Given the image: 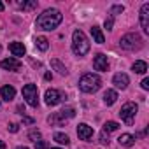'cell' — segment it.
Instances as JSON below:
<instances>
[{
	"instance_id": "6da1fadb",
	"label": "cell",
	"mask_w": 149,
	"mask_h": 149,
	"mask_svg": "<svg viewBox=\"0 0 149 149\" xmlns=\"http://www.w3.org/2000/svg\"><path fill=\"white\" fill-rule=\"evenodd\" d=\"M63 16L58 9H46L35 21V26L40 30H54L61 23Z\"/></svg>"
},
{
	"instance_id": "7a4b0ae2",
	"label": "cell",
	"mask_w": 149,
	"mask_h": 149,
	"mask_svg": "<svg viewBox=\"0 0 149 149\" xmlns=\"http://www.w3.org/2000/svg\"><path fill=\"white\" fill-rule=\"evenodd\" d=\"M100 86H102V79L97 76V74L90 72V74H84V76L79 79V88L84 93H95V91L100 90Z\"/></svg>"
},
{
	"instance_id": "3957f363",
	"label": "cell",
	"mask_w": 149,
	"mask_h": 149,
	"mask_svg": "<svg viewBox=\"0 0 149 149\" xmlns=\"http://www.w3.org/2000/svg\"><path fill=\"white\" fill-rule=\"evenodd\" d=\"M72 51L77 56H84L90 51V42H88L86 35L81 30H76L72 33Z\"/></svg>"
},
{
	"instance_id": "277c9868",
	"label": "cell",
	"mask_w": 149,
	"mask_h": 149,
	"mask_svg": "<svg viewBox=\"0 0 149 149\" xmlns=\"http://www.w3.org/2000/svg\"><path fill=\"white\" fill-rule=\"evenodd\" d=\"M119 44L126 51H135V49H140L144 46V40H142V37L139 33H126L125 37H121Z\"/></svg>"
},
{
	"instance_id": "5b68a950",
	"label": "cell",
	"mask_w": 149,
	"mask_h": 149,
	"mask_svg": "<svg viewBox=\"0 0 149 149\" xmlns=\"http://www.w3.org/2000/svg\"><path fill=\"white\" fill-rule=\"evenodd\" d=\"M23 98L26 100L28 105L37 107L39 105V90H37V86L35 84H26L23 88Z\"/></svg>"
},
{
	"instance_id": "8992f818",
	"label": "cell",
	"mask_w": 149,
	"mask_h": 149,
	"mask_svg": "<svg viewBox=\"0 0 149 149\" xmlns=\"http://www.w3.org/2000/svg\"><path fill=\"white\" fill-rule=\"evenodd\" d=\"M135 114H137V104H133V102L125 104V105L121 107V111H119V116H121V119H123L126 125H132V123H133Z\"/></svg>"
},
{
	"instance_id": "52a82bcc",
	"label": "cell",
	"mask_w": 149,
	"mask_h": 149,
	"mask_svg": "<svg viewBox=\"0 0 149 149\" xmlns=\"http://www.w3.org/2000/svg\"><path fill=\"white\" fill-rule=\"evenodd\" d=\"M74 116H76V109L67 107V109H63V111L56 112L54 116H51L47 121H49L51 125H61V123H63V119H70V118H74Z\"/></svg>"
},
{
	"instance_id": "ba28073f",
	"label": "cell",
	"mask_w": 149,
	"mask_h": 149,
	"mask_svg": "<svg viewBox=\"0 0 149 149\" xmlns=\"http://www.w3.org/2000/svg\"><path fill=\"white\" fill-rule=\"evenodd\" d=\"M44 100H46V104L49 105V107H54V105H58L61 100H63V95L58 91V90H46V93H44Z\"/></svg>"
},
{
	"instance_id": "9c48e42d",
	"label": "cell",
	"mask_w": 149,
	"mask_h": 149,
	"mask_svg": "<svg viewBox=\"0 0 149 149\" xmlns=\"http://www.w3.org/2000/svg\"><path fill=\"white\" fill-rule=\"evenodd\" d=\"M112 83H114V86H116V88H119V90H126V88H128V84H130V79H128L126 74L118 72V74H114Z\"/></svg>"
},
{
	"instance_id": "30bf717a",
	"label": "cell",
	"mask_w": 149,
	"mask_h": 149,
	"mask_svg": "<svg viewBox=\"0 0 149 149\" xmlns=\"http://www.w3.org/2000/svg\"><path fill=\"white\" fill-rule=\"evenodd\" d=\"M140 26L144 33H149V4H144L140 9Z\"/></svg>"
},
{
	"instance_id": "8fae6325",
	"label": "cell",
	"mask_w": 149,
	"mask_h": 149,
	"mask_svg": "<svg viewBox=\"0 0 149 149\" xmlns=\"http://www.w3.org/2000/svg\"><path fill=\"white\" fill-rule=\"evenodd\" d=\"M0 67L6 68V70H11V72H18L21 68V61L16 58H6V60L0 61Z\"/></svg>"
},
{
	"instance_id": "7c38bea8",
	"label": "cell",
	"mask_w": 149,
	"mask_h": 149,
	"mask_svg": "<svg viewBox=\"0 0 149 149\" xmlns=\"http://www.w3.org/2000/svg\"><path fill=\"white\" fill-rule=\"evenodd\" d=\"M93 67H95V70H107L109 68V60H107V56L105 54H102V53H98L95 58H93Z\"/></svg>"
},
{
	"instance_id": "4fadbf2b",
	"label": "cell",
	"mask_w": 149,
	"mask_h": 149,
	"mask_svg": "<svg viewBox=\"0 0 149 149\" xmlns=\"http://www.w3.org/2000/svg\"><path fill=\"white\" fill-rule=\"evenodd\" d=\"M77 135H79L81 140H90V139L93 137V128L88 126L86 123H81V125L77 126Z\"/></svg>"
},
{
	"instance_id": "5bb4252c",
	"label": "cell",
	"mask_w": 149,
	"mask_h": 149,
	"mask_svg": "<svg viewBox=\"0 0 149 149\" xmlns=\"http://www.w3.org/2000/svg\"><path fill=\"white\" fill-rule=\"evenodd\" d=\"M9 51L13 53V56H25V53H26V49H25V46H23V42H11L9 44Z\"/></svg>"
},
{
	"instance_id": "9a60e30c",
	"label": "cell",
	"mask_w": 149,
	"mask_h": 149,
	"mask_svg": "<svg viewBox=\"0 0 149 149\" xmlns=\"http://www.w3.org/2000/svg\"><path fill=\"white\" fill-rule=\"evenodd\" d=\"M0 97H2V100H6V102H11L16 97V90L13 86H2V90H0Z\"/></svg>"
},
{
	"instance_id": "2e32d148",
	"label": "cell",
	"mask_w": 149,
	"mask_h": 149,
	"mask_svg": "<svg viewBox=\"0 0 149 149\" xmlns=\"http://www.w3.org/2000/svg\"><path fill=\"white\" fill-rule=\"evenodd\" d=\"M118 142H119L123 147H132V146L135 144V137H133V135H130V133H123V135H119Z\"/></svg>"
},
{
	"instance_id": "e0dca14e",
	"label": "cell",
	"mask_w": 149,
	"mask_h": 149,
	"mask_svg": "<svg viewBox=\"0 0 149 149\" xmlns=\"http://www.w3.org/2000/svg\"><path fill=\"white\" fill-rule=\"evenodd\" d=\"M116 100H118V93L114 90H107L104 93V104L105 105H112V104H116Z\"/></svg>"
},
{
	"instance_id": "ac0fdd59",
	"label": "cell",
	"mask_w": 149,
	"mask_h": 149,
	"mask_svg": "<svg viewBox=\"0 0 149 149\" xmlns=\"http://www.w3.org/2000/svg\"><path fill=\"white\" fill-rule=\"evenodd\" d=\"M51 67H53V68H54V70L60 74V76H67V74H68L67 67H65V65H63L60 60H56V58H54V60H51Z\"/></svg>"
},
{
	"instance_id": "d6986e66",
	"label": "cell",
	"mask_w": 149,
	"mask_h": 149,
	"mask_svg": "<svg viewBox=\"0 0 149 149\" xmlns=\"http://www.w3.org/2000/svg\"><path fill=\"white\" fill-rule=\"evenodd\" d=\"M91 37H93V40L97 42V44H104V33H102V30L98 28V26H93L91 28Z\"/></svg>"
},
{
	"instance_id": "ffe728a7",
	"label": "cell",
	"mask_w": 149,
	"mask_h": 149,
	"mask_svg": "<svg viewBox=\"0 0 149 149\" xmlns=\"http://www.w3.org/2000/svg\"><path fill=\"white\" fill-rule=\"evenodd\" d=\"M132 70H133L135 74H146L147 63H146V61H135V63L132 65Z\"/></svg>"
},
{
	"instance_id": "44dd1931",
	"label": "cell",
	"mask_w": 149,
	"mask_h": 149,
	"mask_svg": "<svg viewBox=\"0 0 149 149\" xmlns=\"http://www.w3.org/2000/svg\"><path fill=\"white\" fill-rule=\"evenodd\" d=\"M35 46H37L40 51H47V47H49V40H47L46 37H37V39H35Z\"/></svg>"
},
{
	"instance_id": "7402d4cb",
	"label": "cell",
	"mask_w": 149,
	"mask_h": 149,
	"mask_svg": "<svg viewBox=\"0 0 149 149\" xmlns=\"http://www.w3.org/2000/svg\"><path fill=\"white\" fill-rule=\"evenodd\" d=\"M53 139H54L58 144H63V146H68V144H70V139H68V135H65V133H60V132H56Z\"/></svg>"
},
{
	"instance_id": "603a6c76",
	"label": "cell",
	"mask_w": 149,
	"mask_h": 149,
	"mask_svg": "<svg viewBox=\"0 0 149 149\" xmlns=\"http://www.w3.org/2000/svg\"><path fill=\"white\" fill-rule=\"evenodd\" d=\"M119 128V125L116 123V121H107L105 125H104V132L105 133H111V132H116Z\"/></svg>"
},
{
	"instance_id": "cb8c5ba5",
	"label": "cell",
	"mask_w": 149,
	"mask_h": 149,
	"mask_svg": "<svg viewBox=\"0 0 149 149\" xmlns=\"http://www.w3.org/2000/svg\"><path fill=\"white\" fill-rule=\"evenodd\" d=\"M19 7H21L23 11L33 9V7H37V2H35V0H30V2H19Z\"/></svg>"
},
{
	"instance_id": "d4e9b609",
	"label": "cell",
	"mask_w": 149,
	"mask_h": 149,
	"mask_svg": "<svg viewBox=\"0 0 149 149\" xmlns=\"http://www.w3.org/2000/svg\"><path fill=\"white\" fill-rule=\"evenodd\" d=\"M28 139H30V140H33V142L40 140V132H39V130H32V132L28 133Z\"/></svg>"
},
{
	"instance_id": "484cf974",
	"label": "cell",
	"mask_w": 149,
	"mask_h": 149,
	"mask_svg": "<svg viewBox=\"0 0 149 149\" xmlns=\"http://www.w3.org/2000/svg\"><path fill=\"white\" fill-rule=\"evenodd\" d=\"M123 11H125L123 6H112V7H111V14H112V16H114V14H119V13H123Z\"/></svg>"
},
{
	"instance_id": "4316f807",
	"label": "cell",
	"mask_w": 149,
	"mask_h": 149,
	"mask_svg": "<svg viewBox=\"0 0 149 149\" xmlns=\"http://www.w3.org/2000/svg\"><path fill=\"white\" fill-rule=\"evenodd\" d=\"M100 142H102L104 146H107V144L111 142V140H109V133H105V132H102V133H100Z\"/></svg>"
},
{
	"instance_id": "83f0119b",
	"label": "cell",
	"mask_w": 149,
	"mask_h": 149,
	"mask_svg": "<svg viewBox=\"0 0 149 149\" xmlns=\"http://www.w3.org/2000/svg\"><path fill=\"white\" fill-rule=\"evenodd\" d=\"M46 147H47L46 140H37L35 142V149H46Z\"/></svg>"
},
{
	"instance_id": "f1b7e54d",
	"label": "cell",
	"mask_w": 149,
	"mask_h": 149,
	"mask_svg": "<svg viewBox=\"0 0 149 149\" xmlns=\"http://www.w3.org/2000/svg\"><path fill=\"white\" fill-rule=\"evenodd\" d=\"M112 25H114V19H112V16H111L109 19H105V28H107V30H112Z\"/></svg>"
},
{
	"instance_id": "f546056e",
	"label": "cell",
	"mask_w": 149,
	"mask_h": 149,
	"mask_svg": "<svg viewBox=\"0 0 149 149\" xmlns=\"http://www.w3.org/2000/svg\"><path fill=\"white\" fill-rule=\"evenodd\" d=\"M140 86H142V90H149V79H147V77H146V79H142Z\"/></svg>"
},
{
	"instance_id": "4dcf8cb0",
	"label": "cell",
	"mask_w": 149,
	"mask_h": 149,
	"mask_svg": "<svg viewBox=\"0 0 149 149\" xmlns=\"http://www.w3.org/2000/svg\"><path fill=\"white\" fill-rule=\"evenodd\" d=\"M9 130H11V132H13V133H16V132H18V130H19V128H18V125H16V123H13V125H11V126H9Z\"/></svg>"
},
{
	"instance_id": "1f68e13d",
	"label": "cell",
	"mask_w": 149,
	"mask_h": 149,
	"mask_svg": "<svg viewBox=\"0 0 149 149\" xmlns=\"http://www.w3.org/2000/svg\"><path fill=\"white\" fill-rule=\"evenodd\" d=\"M23 123H26V125H32V123H33V119H32V118H23Z\"/></svg>"
},
{
	"instance_id": "d6a6232c",
	"label": "cell",
	"mask_w": 149,
	"mask_h": 149,
	"mask_svg": "<svg viewBox=\"0 0 149 149\" xmlns=\"http://www.w3.org/2000/svg\"><path fill=\"white\" fill-rule=\"evenodd\" d=\"M4 9H6V6H4V4H2V2H0V13H2V11H4Z\"/></svg>"
},
{
	"instance_id": "836d02e7",
	"label": "cell",
	"mask_w": 149,
	"mask_h": 149,
	"mask_svg": "<svg viewBox=\"0 0 149 149\" xmlns=\"http://www.w3.org/2000/svg\"><path fill=\"white\" fill-rule=\"evenodd\" d=\"M0 149H6V144H4L2 140H0Z\"/></svg>"
},
{
	"instance_id": "e575fe53",
	"label": "cell",
	"mask_w": 149,
	"mask_h": 149,
	"mask_svg": "<svg viewBox=\"0 0 149 149\" xmlns=\"http://www.w3.org/2000/svg\"><path fill=\"white\" fill-rule=\"evenodd\" d=\"M16 149H28L26 146H19V147H16Z\"/></svg>"
},
{
	"instance_id": "d590c367",
	"label": "cell",
	"mask_w": 149,
	"mask_h": 149,
	"mask_svg": "<svg viewBox=\"0 0 149 149\" xmlns=\"http://www.w3.org/2000/svg\"><path fill=\"white\" fill-rule=\"evenodd\" d=\"M51 149H60V147H51Z\"/></svg>"
},
{
	"instance_id": "8d00e7d4",
	"label": "cell",
	"mask_w": 149,
	"mask_h": 149,
	"mask_svg": "<svg viewBox=\"0 0 149 149\" xmlns=\"http://www.w3.org/2000/svg\"><path fill=\"white\" fill-rule=\"evenodd\" d=\"M0 51H2V47H0Z\"/></svg>"
}]
</instances>
